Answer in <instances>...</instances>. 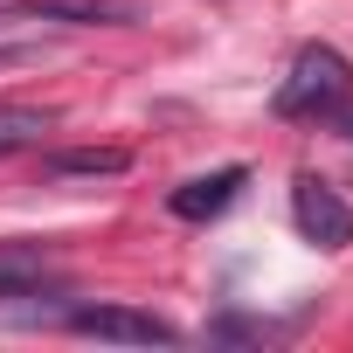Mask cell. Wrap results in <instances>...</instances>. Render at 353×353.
I'll return each mask as SVG.
<instances>
[{
  "mask_svg": "<svg viewBox=\"0 0 353 353\" xmlns=\"http://www.w3.org/2000/svg\"><path fill=\"white\" fill-rule=\"evenodd\" d=\"M70 332H83V339H118V346H173V339H181L166 319L132 312V305H77V312H70Z\"/></svg>",
  "mask_w": 353,
  "mask_h": 353,
  "instance_id": "obj_3",
  "label": "cell"
},
{
  "mask_svg": "<svg viewBox=\"0 0 353 353\" xmlns=\"http://www.w3.org/2000/svg\"><path fill=\"white\" fill-rule=\"evenodd\" d=\"M49 125H56V111H42V104H0V159L42 145V139H49Z\"/></svg>",
  "mask_w": 353,
  "mask_h": 353,
  "instance_id": "obj_7",
  "label": "cell"
},
{
  "mask_svg": "<svg viewBox=\"0 0 353 353\" xmlns=\"http://www.w3.org/2000/svg\"><path fill=\"white\" fill-rule=\"evenodd\" d=\"M346 90H353V63L339 49L312 42V49H298L291 77L277 83V118H325L346 104Z\"/></svg>",
  "mask_w": 353,
  "mask_h": 353,
  "instance_id": "obj_1",
  "label": "cell"
},
{
  "mask_svg": "<svg viewBox=\"0 0 353 353\" xmlns=\"http://www.w3.org/2000/svg\"><path fill=\"white\" fill-rule=\"evenodd\" d=\"M132 166V152H118V145H77V152H49V173H125Z\"/></svg>",
  "mask_w": 353,
  "mask_h": 353,
  "instance_id": "obj_8",
  "label": "cell"
},
{
  "mask_svg": "<svg viewBox=\"0 0 353 353\" xmlns=\"http://www.w3.org/2000/svg\"><path fill=\"white\" fill-rule=\"evenodd\" d=\"M28 14L63 21V28H125L139 8L132 0H28Z\"/></svg>",
  "mask_w": 353,
  "mask_h": 353,
  "instance_id": "obj_5",
  "label": "cell"
},
{
  "mask_svg": "<svg viewBox=\"0 0 353 353\" xmlns=\"http://www.w3.org/2000/svg\"><path fill=\"white\" fill-rule=\"evenodd\" d=\"M243 181H250V166H215V173H194V181H181L166 194V208L181 215V222H215L236 194H243Z\"/></svg>",
  "mask_w": 353,
  "mask_h": 353,
  "instance_id": "obj_4",
  "label": "cell"
},
{
  "mask_svg": "<svg viewBox=\"0 0 353 353\" xmlns=\"http://www.w3.org/2000/svg\"><path fill=\"white\" fill-rule=\"evenodd\" d=\"M339 132H346V139H353V104H339Z\"/></svg>",
  "mask_w": 353,
  "mask_h": 353,
  "instance_id": "obj_10",
  "label": "cell"
},
{
  "mask_svg": "<svg viewBox=\"0 0 353 353\" xmlns=\"http://www.w3.org/2000/svg\"><path fill=\"white\" fill-rule=\"evenodd\" d=\"M42 277H49L42 243H0V298H35Z\"/></svg>",
  "mask_w": 353,
  "mask_h": 353,
  "instance_id": "obj_6",
  "label": "cell"
},
{
  "mask_svg": "<svg viewBox=\"0 0 353 353\" xmlns=\"http://www.w3.org/2000/svg\"><path fill=\"white\" fill-rule=\"evenodd\" d=\"M42 42V14H0V56H21V49H35Z\"/></svg>",
  "mask_w": 353,
  "mask_h": 353,
  "instance_id": "obj_9",
  "label": "cell"
},
{
  "mask_svg": "<svg viewBox=\"0 0 353 353\" xmlns=\"http://www.w3.org/2000/svg\"><path fill=\"white\" fill-rule=\"evenodd\" d=\"M291 222L319 250H346L353 243V208H346V194L332 181H319V173H298L291 181Z\"/></svg>",
  "mask_w": 353,
  "mask_h": 353,
  "instance_id": "obj_2",
  "label": "cell"
}]
</instances>
